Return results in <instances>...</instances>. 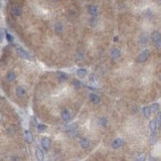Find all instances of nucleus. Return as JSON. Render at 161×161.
I'll list each match as a JSON object with an SVG mask.
<instances>
[{
	"label": "nucleus",
	"mask_w": 161,
	"mask_h": 161,
	"mask_svg": "<svg viewBox=\"0 0 161 161\" xmlns=\"http://www.w3.org/2000/svg\"><path fill=\"white\" fill-rule=\"evenodd\" d=\"M16 52H17V54L20 56V57H22V58H24V59H31V56L26 52L24 49H22V48H20V47H18V48H16Z\"/></svg>",
	"instance_id": "f257e3e1"
},
{
	"label": "nucleus",
	"mask_w": 161,
	"mask_h": 161,
	"mask_svg": "<svg viewBox=\"0 0 161 161\" xmlns=\"http://www.w3.org/2000/svg\"><path fill=\"white\" fill-rule=\"evenodd\" d=\"M26 94H27V91H26L24 87L19 86L16 88V95L18 97H24L26 96Z\"/></svg>",
	"instance_id": "f03ea898"
},
{
	"label": "nucleus",
	"mask_w": 161,
	"mask_h": 161,
	"mask_svg": "<svg viewBox=\"0 0 161 161\" xmlns=\"http://www.w3.org/2000/svg\"><path fill=\"white\" fill-rule=\"evenodd\" d=\"M148 56H149V51L148 50H144L142 53H140V55L138 56V58H137V62H144L146 61V59L148 58Z\"/></svg>",
	"instance_id": "7ed1b4c3"
},
{
	"label": "nucleus",
	"mask_w": 161,
	"mask_h": 161,
	"mask_svg": "<svg viewBox=\"0 0 161 161\" xmlns=\"http://www.w3.org/2000/svg\"><path fill=\"white\" fill-rule=\"evenodd\" d=\"M88 11H89V13H90L93 17H96V16H97V14H99V8H97V6H96V5H90L89 6Z\"/></svg>",
	"instance_id": "20e7f679"
},
{
	"label": "nucleus",
	"mask_w": 161,
	"mask_h": 161,
	"mask_svg": "<svg viewBox=\"0 0 161 161\" xmlns=\"http://www.w3.org/2000/svg\"><path fill=\"white\" fill-rule=\"evenodd\" d=\"M61 116H62L63 120L68 122L71 119V112L68 110H63L62 112H61Z\"/></svg>",
	"instance_id": "39448f33"
},
{
	"label": "nucleus",
	"mask_w": 161,
	"mask_h": 161,
	"mask_svg": "<svg viewBox=\"0 0 161 161\" xmlns=\"http://www.w3.org/2000/svg\"><path fill=\"white\" fill-rule=\"evenodd\" d=\"M123 143H124V142H123L122 139H120V138H116V139L113 140L111 146H112V148L116 149V148H119V147H121V146L123 145Z\"/></svg>",
	"instance_id": "423d86ee"
},
{
	"label": "nucleus",
	"mask_w": 161,
	"mask_h": 161,
	"mask_svg": "<svg viewBox=\"0 0 161 161\" xmlns=\"http://www.w3.org/2000/svg\"><path fill=\"white\" fill-rule=\"evenodd\" d=\"M56 76H57V79L60 80L61 83L68 80V76H67V74L63 73V72H57V73H56Z\"/></svg>",
	"instance_id": "0eeeda50"
},
{
	"label": "nucleus",
	"mask_w": 161,
	"mask_h": 161,
	"mask_svg": "<svg viewBox=\"0 0 161 161\" xmlns=\"http://www.w3.org/2000/svg\"><path fill=\"white\" fill-rule=\"evenodd\" d=\"M11 12L14 16L18 17V16H21V14H22V9L19 6H13L12 9H11Z\"/></svg>",
	"instance_id": "6e6552de"
},
{
	"label": "nucleus",
	"mask_w": 161,
	"mask_h": 161,
	"mask_svg": "<svg viewBox=\"0 0 161 161\" xmlns=\"http://www.w3.org/2000/svg\"><path fill=\"white\" fill-rule=\"evenodd\" d=\"M41 143H42V146L45 148V149H49L51 146V141L49 138H47V137H43L42 138V141H41Z\"/></svg>",
	"instance_id": "1a4fd4ad"
},
{
	"label": "nucleus",
	"mask_w": 161,
	"mask_h": 161,
	"mask_svg": "<svg viewBox=\"0 0 161 161\" xmlns=\"http://www.w3.org/2000/svg\"><path fill=\"white\" fill-rule=\"evenodd\" d=\"M148 40H149L148 35L147 34H142V35H140V38H139V43H140V45L145 46L148 43Z\"/></svg>",
	"instance_id": "9d476101"
},
{
	"label": "nucleus",
	"mask_w": 161,
	"mask_h": 161,
	"mask_svg": "<svg viewBox=\"0 0 161 161\" xmlns=\"http://www.w3.org/2000/svg\"><path fill=\"white\" fill-rule=\"evenodd\" d=\"M90 99H91V101L93 104H100V101H101V99H100V96H96V94H91V96H90Z\"/></svg>",
	"instance_id": "9b49d317"
},
{
	"label": "nucleus",
	"mask_w": 161,
	"mask_h": 161,
	"mask_svg": "<svg viewBox=\"0 0 161 161\" xmlns=\"http://www.w3.org/2000/svg\"><path fill=\"white\" fill-rule=\"evenodd\" d=\"M35 153H36V157H37L39 160H43V159H44V153H43V151L41 150L39 147L36 148Z\"/></svg>",
	"instance_id": "f8f14e48"
},
{
	"label": "nucleus",
	"mask_w": 161,
	"mask_h": 161,
	"mask_svg": "<svg viewBox=\"0 0 161 161\" xmlns=\"http://www.w3.org/2000/svg\"><path fill=\"white\" fill-rule=\"evenodd\" d=\"M149 127H150L152 133H155L156 132V128H157V124H156V119H152L149 122Z\"/></svg>",
	"instance_id": "ddd939ff"
},
{
	"label": "nucleus",
	"mask_w": 161,
	"mask_h": 161,
	"mask_svg": "<svg viewBox=\"0 0 161 161\" xmlns=\"http://www.w3.org/2000/svg\"><path fill=\"white\" fill-rule=\"evenodd\" d=\"M6 79L8 82H14L16 80V75L15 73H13V72H9L7 76H6Z\"/></svg>",
	"instance_id": "4468645a"
},
{
	"label": "nucleus",
	"mask_w": 161,
	"mask_h": 161,
	"mask_svg": "<svg viewBox=\"0 0 161 161\" xmlns=\"http://www.w3.org/2000/svg\"><path fill=\"white\" fill-rule=\"evenodd\" d=\"M80 146L83 148H88L90 146V140L88 138H82L80 139Z\"/></svg>",
	"instance_id": "2eb2a0df"
},
{
	"label": "nucleus",
	"mask_w": 161,
	"mask_h": 161,
	"mask_svg": "<svg viewBox=\"0 0 161 161\" xmlns=\"http://www.w3.org/2000/svg\"><path fill=\"white\" fill-rule=\"evenodd\" d=\"M111 55L112 57V59H117L120 56V51L118 50V49H113V50L111 51Z\"/></svg>",
	"instance_id": "dca6fc26"
},
{
	"label": "nucleus",
	"mask_w": 161,
	"mask_h": 161,
	"mask_svg": "<svg viewBox=\"0 0 161 161\" xmlns=\"http://www.w3.org/2000/svg\"><path fill=\"white\" fill-rule=\"evenodd\" d=\"M151 38H152V40L156 42V41L160 40V33L159 32H157V31H154V32H152V34H151Z\"/></svg>",
	"instance_id": "f3484780"
},
{
	"label": "nucleus",
	"mask_w": 161,
	"mask_h": 161,
	"mask_svg": "<svg viewBox=\"0 0 161 161\" xmlns=\"http://www.w3.org/2000/svg\"><path fill=\"white\" fill-rule=\"evenodd\" d=\"M55 31L58 34H61L63 32V25L61 24V22H57L55 24Z\"/></svg>",
	"instance_id": "a211bd4d"
},
{
	"label": "nucleus",
	"mask_w": 161,
	"mask_h": 161,
	"mask_svg": "<svg viewBox=\"0 0 161 161\" xmlns=\"http://www.w3.org/2000/svg\"><path fill=\"white\" fill-rule=\"evenodd\" d=\"M77 75L80 78H85V76L87 75V71L85 69H79L77 71Z\"/></svg>",
	"instance_id": "6ab92c4d"
},
{
	"label": "nucleus",
	"mask_w": 161,
	"mask_h": 161,
	"mask_svg": "<svg viewBox=\"0 0 161 161\" xmlns=\"http://www.w3.org/2000/svg\"><path fill=\"white\" fill-rule=\"evenodd\" d=\"M25 138L28 142H32V140H33V135H32V133H31L30 131H25Z\"/></svg>",
	"instance_id": "aec40b11"
},
{
	"label": "nucleus",
	"mask_w": 161,
	"mask_h": 161,
	"mask_svg": "<svg viewBox=\"0 0 161 161\" xmlns=\"http://www.w3.org/2000/svg\"><path fill=\"white\" fill-rule=\"evenodd\" d=\"M77 59L79 61H82L84 59V53H83V51L80 50V49L77 51Z\"/></svg>",
	"instance_id": "412c9836"
},
{
	"label": "nucleus",
	"mask_w": 161,
	"mask_h": 161,
	"mask_svg": "<svg viewBox=\"0 0 161 161\" xmlns=\"http://www.w3.org/2000/svg\"><path fill=\"white\" fill-rule=\"evenodd\" d=\"M151 113V111H150V107H148V106H145L144 108H143V114L145 117H148V116H150Z\"/></svg>",
	"instance_id": "4be33fe9"
},
{
	"label": "nucleus",
	"mask_w": 161,
	"mask_h": 161,
	"mask_svg": "<svg viewBox=\"0 0 161 161\" xmlns=\"http://www.w3.org/2000/svg\"><path fill=\"white\" fill-rule=\"evenodd\" d=\"M100 124L101 126H106V124H107V119H106L105 116H102V117L100 118Z\"/></svg>",
	"instance_id": "5701e85b"
},
{
	"label": "nucleus",
	"mask_w": 161,
	"mask_h": 161,
	"mask_svg": "<svg viewBox=\"0 0 161 161\" xmlns=\"http://www.w3.org/2000/svg\"><path fill=\"white\" fill-rule=\"evenodd\" d=\"M159 105L158 104H153L152 106H150V111H159Z\"/></svg>",
	"instance_id": "b1692460"
},
{
	"label": "nucleus",
	"mask_w": 161,
	"mask_h": 161,
	"mask_svg": "<svg viewBox=\"0 0 161 161\" xmlns=\"http://www.w3.org/2000/svg\"><path fill=\"white\" fill-rule=\"evenodd\" d=\"M37 128H38V130L43 131V130H45L46 128H47V126L43 125V124H38V125H37Z\"/></svg>",
	"instance_id": "393cba45"
},
{
	"label": "nucleus",
	"mask_w": 161,
	"mask_h": 161,
	"mask_svg": "<svg viewBox=\"0 0 161 161\" xmlns=\"http://www.w3.org/2000/svg\"><path fill=\"white\" fill-rule=\"evenodd\" d=\"M154 44H155V47L157 48V49H160L161 47V39L158 41H156V42H154Z\"/></svg>",
	"instance_id": "a878e982"
},
{
	"label": "nucleus",
	"mask_w": 161,
	"mask_h": 161,
	"mask_svg": "<svg viewBox=\"0 0 161 161\" xmlns=\"http://www.w3.org/2000/svg\"><path fill=\"white\" fill-rule=\"evenodd\" d=\"M6 38H7V40L9 41V42H12V41H13V37H12L9 33H6Z\"/></svg>",
	"instance_id": "bb28decb"
},
{
	"label": "nucleus",
	"mask_w": 161,
	"mask_h": 161,
	"mask_svg": "<svg viewBox=\"0 0 161 161\" xmlns=\"http://www.w3.org/2000/svg\"><path fill=\"white\" fill-rule=\"evenodd\" d=\"M74 84H75V86L78 87V88H79V87H80V83L79 82V80H74Z\"/></svg>",
	"instance_id": "cd10ccee"
},
{
	"label": "nucleus",
	"mask_w": 161,
	"mask_h": 161,
	"mask_svg": "<svg viewBox=\"0 0 161 161\" xmlns=\"http://www.w3.org/2000/svg\"><path fill=\"white\" fill-rule=\"evenodd\" d=\"M139 156H141V157H138V159H139V160H144V159H145V156H144V154H141V155H139Z\"/></svg>",
	"instance_id": "c85d7f7f"
},
{
	"label": "nucleus",
	"mask_w": 161,
	"mask_h": 161,
	"mask_svg": "<svg viewBox=\"0 0 161 161\" xmlns=\"http://www.w3.org/2000/svg\"><path fill=\"white\" fill-rule=\"evenodd\" d=\"M90 80H94V76L91 75V77H90Z\"/></svg>",
	"instance_id": "c756f323"
},
{
	"label": "nucleus",
	"mask_w": 161,
	"mask_h": 161,
	"mask_svg": "<svg viewBox=\"0 0 161 161\" xmlns=\"http://www.w3.org/2000/svg\"><path fill=\"white\" fill-rule=\"evenodd\" d=\"M1 118H2V116H1V113H0V121H1Z\"/></svg>",
	"instance_id": "7c9ffc66"
}]
</instances>
